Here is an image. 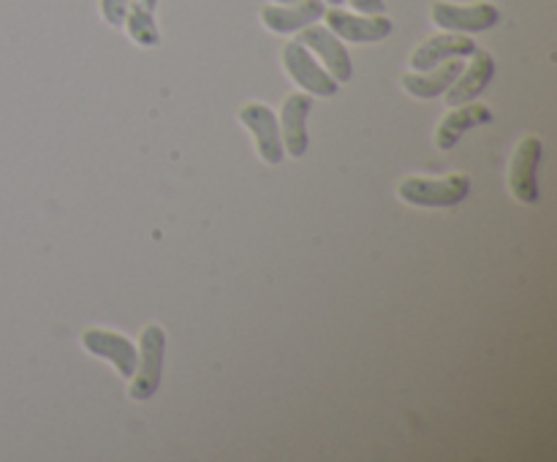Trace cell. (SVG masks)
<instances>
[{"label": "cell", "instance_id": "cell-20", "mask_svg": "<svg viewBox=\"0 0 557 462\" xmlns=\"http://www.w3.org/2000/svg\"><path fill=\"white\" fill-rule=\"evenodd\" d=\"M326 3H332V5H341L343 0H326Z\"/></svg>", "mask_w": 557, "mask_h": 462}, {"label": "cell", "instance_id": "cell-17", "mask_svg": "<svg viewBox=\"0 0 557 462\" xmlns=\"http://www.w3.org/2000/svg\"><path fill=\"white\" fill-rule=\"evenodd\" d=\"M131 0H101V16L112 27H123L125 9H128Z\"/></svg>", "mask_w": 557, "mask_h": 462}, {"label": "cell", "instance_id": "cell-11", "mask_svg": "<svg viewBox=\"0 0 557 462\" xmlns=\"http://www.w3.org/2000/svg\"><path fill=\"white\" fill-rule=\"evenodd\" d=\"M310 107H313V98L310 92H292V96L283 101L281 109V139H283V152H288L292 158H302L308 152V120Z\"/></svg>", "mask_w": 557, "mask_h": 462}, {"label": "cell", "instance_id": "cell-6", "mask_svg": "<svg viewBox=\"0 0 557 462\" xmlns=\"http://www.w3.org/2000/svg\"><path fill=\"white\" fill-rule=\"evenodd\" d=\"M433 22L444 30L451 33H484L490 27L498 25L500 11L493 3H471V5H457V3H433Z\"/></svg>", "mask_w": 557, "mask_h": 462}, {"label": "cell", "instance_id": "cell-19", "mask_svg": "<svg viewBox=\"0 0 557 462\" xmlns=\"http://www.w3.org/2000/svg\"><path fill=\"white\" fill-rule=\"evenodd\" d=\"M272 3H299V0H272Z\"/></svg>", "mask_w": 557, "mask_h": 462}, {"label": "cell", "instance_id": "cell-3", "mask_svg": "<svg viewBox=\"0 0 557 462\" xmlns=\"http://www.w3.org/2000/svg\"><path fill=\"white\" fill-rule=\"evenodd\" d=\"M544 145L539 136H522L517 145L515 155H511L509 166V188L522 204H539L542 193H539V166H542Z\"/></svg>", "mask_w": 557, "mask_h": 462}, {"label": "cell", "instance_id": "cell-10", "mask_svg": "<svg viewBox=\"0 0 557 462\" xmlns=\"http://www.w3.org/2000/svg\"><path fill=\"white\" fill-rule=\"evenodd\" d=\"M495 76V60L493 54L484 52V49H473L471 52V65L460 71L451 87L446 90V103L449 107H460V103L473 101V98L482 96L490 87Z\"/></svg>", "mask_w": 557, "mask_h": 462}, {"label": "cell", "instance_id": "cell-7", "mask_svg": "<svg viewBox=\"0 0 557 462\" xmlns=\"http://www.w3.org/2000/svg\"><path fill=\"white\" fill-rule=\"evenodd\" d=\"M326 16V27L335 33L337 38L343 41H354V43H373V41H384L386 36L392 33V20H386L384 14H348L343 9H330L324 11Z\"/></svg>", "mask_w": 557, "mask_h": 462}, {"label": "cell", "instance_id": "cell-8", "mask_svg": "<svg viewBox=\"0 0 557 462\" xmlns=\"http://www.w3.org/2000/svg\"><path fill=\"white\" fill-rule=\"evenodd\" d=\"M82 346L90 353H96V357L112 362V367L117 370L120 378H131V375L136 373L139 357H136V348L128 337L117 335V332L90 326V329L82 332Z\"/></svg>", "mask_w": 557, "mask_h": 462}, {"label": "cell", "instance_id": "cell-12", "mask_svg": "<svg viewBox=\"0 0 557 462\" xmlns=\"http://www.w3.org/2000/svg\"><path fill=\"white\" fill-rule=\"evenodd\" d=\"M324 0H299V3H270L261 9V22L272 33H297L324 16Z\"/></svg>", "mask_w": 557, "mask_h": 462}, {"label": "cell", "instance_id": "cell-15", "mask_svg": "<svg viewBox=\"0 0 557 462\" xmlns=\"http://www.w3.org/2000/svg\"><path fill=\"white\" fill-rule=\"evenodd\" d=\"M466 68L460 58H451L446 63L435 65L430 71H417V74H406L403 76V87L411 92L413 98H435L441 92H446L451 87V82L460 76V71Z\"/></svg>", "mask_w": 557, "mask_h": 462}, {"label": "cell", "instance_id": "cell-4", "mask_svg": "<svg viewBox=\"0 0 557 462\" xmlns=\"http://www.w3.org/2000/svg\"><path fill=\"white\" fill-rule=\"evenodd\" d=\"M239 123L253 134L261 161L270 163V166H277L283 161V139L275 112L270 107H264V103L250 101L245 107H239Z\"/></svg>", "mask_w": 557, "mask_h": 462}, {"label": "cell", "instance_id": "cell-13", "mask_svg": "<svg viewBox=\"0 0 557 462\" xmlns=\"http://www.w3.org/2000/svg\"><path fill=\"white\" fill-rule=\"evenodd\" d=\"M476 49V43L468 36H460V33H441V36L428 38V41L419 43L411 54V68L413 71H430L435 65L446 63L451 58H468V54Z\"/></svg>", "mask_w": 557, "mask_h": 462}, {"label": "cell", "instance_id": "cell-1", "mask_svg": "<svg viewBox=\"0 0 557 462\" xmlns=\"http://www.w3.org/2000/svg\"><path fill=\"white\" fill-rule=\"evenodd\" d=\"M468 193H471L468 174H449L444 179L408 177L397 188V196L413 207H457L468 199Z\"/></svg>", "mask_w": 557, "mask_h": 462}, {"label": "cell", "instance_id": "cell-18", "mask_svg": "<svg viewBox=\"0 0 557 462\" xmlns=\"http://www.w3.org/2000/svg\"><path fill=\"white\" fill-rule=\"evenodd\" d=\"M357 11L362 14H386V3L384 0H348Z\"/></svg>", "mask_w": 557, "mask_h": 462}, {"label": "cell", "instance_id": "cell-16", "mask_svg": "<svg viewBox=\"0 0 557 462\" xmlns=\"http://www.w3.org/2000/svg\"><path fill=\"white\" fill-rule=\"evenodd\" d=\"M158 0H131L128 9H125V30H128L131 41L139 43V47H156L161 41V33L156 25V11Z\"/></svg>", "mask_w": 557, "mask_h": 462}, {"label": "cell", "instance_id": "cell-9", "mask_svg": "<svg viewBox=\"0 0 557 462\" xmlns=\"http://www.w3.org/2000/svg\"><path fill=\"white\" fill-rule=\"evenodd\" d=\"M297 41L305 43L308 49H313V52L324 60V65L330 68L332 79H337V82L351 79V74H354L351 54H348V49L343 47V41L330 30V27H321L313 22V25H308L299 30Z\"/></svg>", "mask_w": 557, "mask_h": 462}, {"label": "cell", "instance_id": "cell-5", "mask_svg": "<svg viewBox=\"0 0 557 462\" xmlns=\"http://www.w3.org/2000/svg\"><path fill=\"white\" fill-rule=\"evenodd\" d=\"M283 65H286L288 76H292L302 90H308L310 96L330 98L341 90V82L332 79V74H326V71L315 63V58L308 52L305 43L288 41L286 47H283Z\"/></svg>", "mask_w": 557, "mask_h": 462}, {"label": "cell", "instance_id": "cell-14", "mask_svg": "<svg viewBox=\"0 0 557 462\" xmlns=\"http://www.w3.org/2000/svg\"><path fill=\"white\" fill-rule=\"evenodd\" d=\"M493 123V112H490L484 103H460L455 112L446 114L444 120L435 128V147L438 150H451L457 147V141L462 139V134L471 128H482V125Z\"/></svg>", "mask_w": 557, "mask_h": 462}, {"label": "cell", "instance_id": "cell-2", "mask_svg": "<svg viewBox=\"0 0 557 462\" xmlns=\"http://www.w3.org/2000/svg\"><path fill=\"white\" fill-rule=\"evenodd\" d=\"M141 353L136 362L134 384L128 386L131 400L145 402L158 391L163 378V357H166V332L158 324H147L141 329Z\"/></svg>", "mask_w": 557, "mask_h": 462}]
</instances>
